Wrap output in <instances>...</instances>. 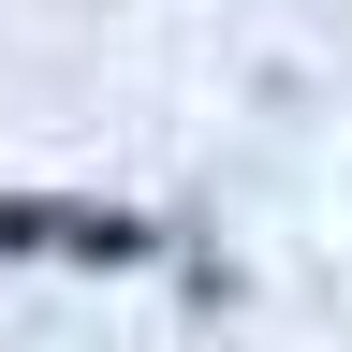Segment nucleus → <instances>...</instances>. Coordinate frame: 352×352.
Masks as SVG:
<instances>
[{"label": "nucleus", "instance_id": "f03ea898", "mask_svg": "<svg viewBox=\"0 0 352 352\" xmlns=\"http://www.w3.org/2000/svg\"><path fill=\"white\" fill-rule=\"evenodd\" d=\"M44 220H59V191H0V264H30V250H44Z\"/></svg>", "mask_w": 352, "mask_h": 352}, {"label": "nucleus", "instance_id": "f257e3e1", "mask_svg": "<svg viewBox=\"0 0 352 352\" xmlns=\"http://www.w3.org/2000/svg\"><path fill=\"white\" fill-rule=\"evenodd\" d=\"M44 250H59V264H147V220H132V206H59Z\"/></svg>", "mask_w": 352, "mask_h": 352}]
</instances>
